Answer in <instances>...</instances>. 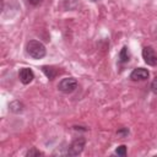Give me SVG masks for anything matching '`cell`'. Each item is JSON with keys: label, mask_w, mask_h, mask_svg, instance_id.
<instances>
[{"label": "cell", "mask_w": 157, "mask_h": 157, "mask_svg": "<svg viewBox=\"0 0 157 157\" xmlns=\"http://www.w3.org/2000/svg\"><path fill=\"white\" fill-rule=\"evenodd\" d=\"M26 52L33 59H42L45 55V47L40 42H38L36 39H32V40H29L27 43Z\"/></svg>", "instance_id": "cell-1"}, {"label": "cell", "mask_w": 157, "mask_h": 157, "mask_svg": "<svg viewBox=\"0 0 157 157\" xmlns=\"http://www.w3.org/2000/svg\"><path fill=\"white\" fill-rule=\"evenodd\" d=\"M77 87V81L74 78V77H66V78H63L59 85H58V88L59 91L64 92V93H71L76 90Z\"/></svg>", "instance_id": "cell-2"}, {"label": "cell", "mask_w": 157, "mask_h": 157, "mask_svg": "<svg viewBox=\"0 0 157 157\" xmlns=\"http://www.w3.org/2000/svg\"><path fill=\"white\" fill-rule=\"evenodd\" d=\"M85 144H86L85 137H77V139H75V140L71 142V145L69 146L66 153H67L69 156H77V155H80V153L82 152L83 147H85Z\"/></svg>", "instance_id": "cell-3"}, {"label": "cell", "mask_w": 157, "mask_h": 157, "mask_svg": "<svg viewBox=\"0 0 157 157\" xmlns=\"http://www.w3.org/2000/svg\"><path fill=\"white\" fill-rule=\"evenodd\" d=\"M142 58L145 63L150 66H156L157 65V53L152 47H145L142 49Z\"/></svg>", "instance_id": "cell-4"}, {"label": "cell", "mask_w": 157, "mask_h": 157, "mask_svg": "<svg viewBox=\"0 0 157 157\" xmlns=\"http://www.w3.org/2000/svg\"><path fill=\"white\" fill-rule=\"evenodd\" d=\"M18 77H20V81L23 83V85H28L29 82H32V80L34 78V74L31 69L28 67H22L18 72Z\"/></svg>", "instance_id": "cell-5"}, {"label": "cell", "mask_w": 157, "mask_h": 157, "mask_svg": "<svg viewBox=\"0 0 157 157\" xmlns=\"http://www.w3.org/2000/svg\"><path fill=\"white\" fill-rule=\"evenodd\" d=\"M148 71L144 67H137V69H134L132 72L130 74V78L132 81H144V80H147L148 78Z\"/></svg>", "instance_id": "cell-6"}, {"label": "cell", "mask_w": 157, "mask_h": 157, "mask_svg": "<svg viewBox=\"0 0 157 157\" xmlns=\"http://www.w3.org/2000/svg\"><path fill=\"white\" fill-rule=\"evenodd\" d=\"M130 59V54L128 50V47H123L120 53H119V61L120 63H128Z\"/></svg>", "instance_id": "cell-7"}, {"label": "cell", "mask_w": 157, "mask_h": 157, "mask_svg": "<svg viewBox=\"0 0 157 157\" xmlns=\"http://www.w3.org/2000/svg\"><path fill=\"white\" fill-rule=\"evenodd\" d=\"M42 71L45 74V76L49 78V80H53L56 75V70L52 66H42Z\"/></svg>", "instance_id": "cell-8"}, {"label": "cell", "mask_w": 157, "mask_h": 157, "mask_svg": "<svg viewBox=\"0 0 157 157\" xmlns=\"http://www.w3.org/2000/svg\"><path fill=\"white\" fill-rule=\"evenodd\" d=\"M9 107H10V109H11L12 112H15V113H18V112H21V110L23 109L22 103H20L18 101H13V102H11Z\"/></svg>", "instance_id": "cell-9"}, {"label": "cell", "mask_w": 157, "mask_h": 157, "mask_svg": "<svg viewBox=\"0 0 157 157\" xmlns=\"http://www.w3.org/2000/svg\"><path fill=\"white\" fill-rule=\"evenodd\" d=\"M115 153L119 155V156H125V155H126V146H125V145L119 146V147L115 150Z\"/></svg>", "instance_id": "cell-10"}, {"label": "cell", "mask_w": 157, "mask_h": 157, "mask_svg": "<svg viewBox=\"0 0 157 157\" xmlns=\"http://www.w3.org/2000/svg\"><path fill=\"white\" fill-rule=\"evenodd\" d=\"M117 134H118V136H120V137H125V136L129 135V129H128V128H121V129H119V130L117 131Z\"/></svg>", "instance_id": "cell-11"}, {"label": "cell", "mask_w": 157, "mask_h": 157, "mask_svg": "<svg viewBox=\"0 0 157 157\" xmlns=\"http://www.w3.org/2000/svg\"><path fill=\"white\" fill-rule=\"evenodd\" d=\"M40 155H42V152H40V151H38V150H37V148H34V147L27 152V156H28V157H32V156H40Z\"/></svg>", "instance_id": "cell-12"}, {"label": "cell", "mask_w": 157, "mask_h": 157, "mask_svg": "<svg viewBox=\"0 0 157 157\" xmlns=\"http://www.w3.org/2000/svg\"><path fill=\"white\" fill-rule=\"evenodd\" d=\"M151 90H152V92H153V93H156V94H157V77L151 82Z\"/></svg>", "instance_id": "cell-13"}, {"label": "cell", "mask_w": 157, "mask_h": 157, "mask_svg": "<svg viewBox=\"0 0 157 157\" xmlns=\"http://www.w3.org/2000/svg\"><path fill=\"white\" fill-rule=\"evenodd\" d=\"M40 1H42V0H28V2L32 4V5H38Z\"/></svg>", "instance_id": "cell-14"}, {"label": "cell", "mask_w": 157, "mask_h": 157, "mask_svg": "<svg viewBox=\"0 0 157 157\" xmlns=\"http://www.w3.org/2000/svg\"><path fill=\"white\" fill-rule=\"evenodd\" d=\"M92 1H98V0H92Z\"/></svg>", "instance_id": "cell-15"}]
</instances>
